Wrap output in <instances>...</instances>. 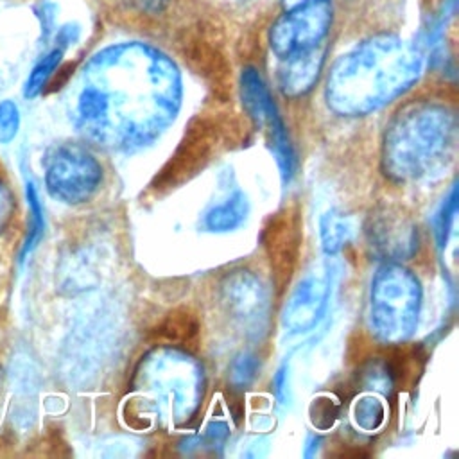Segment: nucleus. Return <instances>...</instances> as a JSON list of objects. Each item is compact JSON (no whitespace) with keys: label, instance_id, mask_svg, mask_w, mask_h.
I'll return each instance as SVG.
<instances>
[{"label":"nucleus","instance_id":"obj_10","mask_svg":"<svg viewBox=\"0 0 459 459\" xmlns=\"http://www.w3.org/2000/svg\"><path fill=\"white\" fill-rule=\"evenodd\" d=\"M364 235L373 255L384 262H403L418 251V226L396 204L375 206L366 217Z\"/></svg>","mask_w":459,"mask_h":459},{"label":"nucleus","instance_id":"obj_18","mask_svg":"<svg viewBox=\"0 0 459 459\" xmlns=\"http://www.w3.org/2000/svg\"><path fill=\"white\" fill-rule=\"evenodd\" d=\"M25 195H27V203L30 208V226H29V233H27L25 244L20 253V260H23L38 246V242L43 235V230H45L43 210H41V203L38 197V190L30 181H27V185H25Z\"/></svg>","mask_w":459,"mask_h":459},{"label":"nucleus","instance_id":"obj_20","mask_svg":"<svg viewBox=\"0 0 459 459\" xmlns=\"http://www.w3.org/2000/svg\"><path fill=\"white\" fill-rule=\"evenodd\" d=\"M355 423L364 430H375L384 423L385 409L382 402L375 396H364L355 403L353 409Z\"/></svg>","mask_w":459,"mask_h":459},{"label":"nucleus","instance_id":"obj_21","mask_svg":"<svg viewBox=\"0 0 459 459\" xmlns=\"http://www.w3.org/2000/svg\"><path fill=\"white\" fill-rule=\"evenodd\" d=\"M455 213H457V186H452L448 197L443 201L436 215V238L439 247L446 246V238L450 235Z\"/></svg>","mask_w":459,"mask_h":459},{"label":"nucleus","instance_id":"obj_9","mask_svg":"<svg viewBox=\"0 0 459 459\" xmlns=\"http://www.w3.org/2000/svg\"><path fill=\"white\" fill-rule=\"evenodd\" d=\"M303 240V222L298 206H283L264 222L260 242L278 292L285 289L296 269Z\"/></svg>","mask_w":459,"mask_h":459},{"label":"nucleus","instance_id":"obj_19","mask_svg":"<svg viewBox=\"0 0 459 459\" xmlns=\"http://www.w3.org/2000/svg\"><path fill=\"white\" fill-rule=\"evenodd\" d=\"M228 377L233 387L237 389H247L258 377L260 371V360L255 353L251 351H242L238 353L228 369Z\"/></svg>","mask_w":459,"mask_h":459},{"label":"nucleus","instance_id":"obj_17","mask_svg":"<svg viewBox=\"0 0 459 459\" xmlns=\"http://www.w3.org/2000/svg\"><path fill=\"white\" fill-rule=\"evenodd\" d=\"M63 52H65L63 48L54 47L43 57L38 59V63L32 66V70H30V74L25 81L23 93H25L27 99H32V97L39 95L48 86V81L52 79V75L56 74V70L61 65Z\"/></svg>","mask_w":459,"mask_h":459},{"label":"nucleus","instance_id":"obj_23","mask_svg":"<svg viewBox=\"0 0 459 459\" xmlns=\"http://www.w3.org/2000/svg\"><path fill=\"white\" fill-rule=\"evenodd\" d=\"M56 5L50 2H43L36 7V16L39 20V27H41V36L48 38L54 30V22H56Z\"/></svg>","mask_w":459,"mask_h":459},{"label":"nucleus","instance_id":"obj_13","mask_svg":"<svg viewBox=\"0 0 459 459\" xmlns=\"http://www.w3.org/2000/svg\"><path fill=\"white\" fill-rule=\"evenodd\" d=\"M325 54V47L317 45L308 50L283 57L278 68V86L281 93L289 99H298L308 93L317 82V77L323 70Z\"/></svg>","mask_w":459,"mask_h":459},{"label":"nucleus","instance_id":"obj_26","mask_svg":"<svg viewBox=\"0 0 459 459\" xmlns=\"http://www.w3.org/2000/svg\"><path fill=\"white\" fill-rule=\"evenodd\" d=\"M298 2H301V0H283V5H285V7H290V5L298 4Z\"/></svg>","mask_w":459,"mask_h":459},{"label":"nucleus","instance_id":"obj_15","mask_svg":"<svg viewBox=\"0 0 459 459\" xmlns=\"http://www.w3.org/2000/svg\"><path fill=\"white\" fill-rule=\"evenodd\" d=\"M156 335L172 346H190L197 341L199 325L188 310H174L160 323Z\"/></svg>","mask_w":459,"mask_h":459},{"label":"nucleus","instance_id":"obj_12","mask_svg":"<svg viewBox=\"0 0 459 459\" xmlns=\"http://www.w3.org/2000/svg\"><path fill=\"white\" fill-rule=\"evenodd\" d=\"M332 294V271L321 265L310 271L290 292L281 323L290 333H305L312 330L328 308Z\"/></svg>","mask_w":459,"mask_h":459},{"label":"nucleus","instance_id":"obj_4","mask_svg":"<svg viewBox=\"0 0 459 459\" xmlns=\"http://www.w3.org/2000/svg\"><path fill=\"white\" fill-rule=\"evenodd\" d=\"M421 285L400 262H384L369 287V321L377 337L387 344L407 341L418 325Z\"/></svg>","mask_w":459,"mask_h":459},{"label":"nucleus","instance_id":"obj_5","mask_svg":"<svg viewBox=\"0 0 459 459\" xmlns=\"http://www.w3.org/2000/svg\"><path fill=\"white\" fill-rule=\"evenodd\" d=\"M333 22L332 0H301L273 22L269 47L280 57L308 50L323 43Z\"/></svg>","mask_w":459,"mask_h":459},{"label":"nucleus","instance_id":"obj_11","mask_svg":"<svg viewBox=\"0 0 459 459\" xmlns=\"http://www.w3.org/2000/svg\"><path fill=\"white\" fill-rule=\"evenodd\" d=\"M219 147L217 133L206 124L192 126L172 156L151 181V188L165 194L197 176L215 156Z\"/></svg>","mask_w":459,"mask_h":459},{"label":"nucleus","instance_id":"obj_22","mask_svg":"<svg viewBox=\"0 0 459 459\" xmlns=\"http://www.w3.org/2000/svg\"><path fill=\"white\" fill-rule=\"evenodd\" d=\"M20 129V109L11 99L0 100V143H9Z\"/></svg>","mask_w":459,"mask_h":459},{"label":"nucleus","instance_id":"obj_6","mask_svg":"<svg viewBox=\"0 0 459 459\" xmlns=\"http://www.w3.org/2000/svg\"><path fill=\"white\" fill-rule=\"evenodd\" d=\"M102 167L91 152L75 143H65L50 151L45 165V185L52 197L79 204L99 190Z\"/></svg>","mask_w":459,"mask_h":459},{"label":"nucleus","instance_id":"obj_7","mask_svg":"<svg viewBox=\"0 0 459 459\" xmlns=\"http://www.w3.org/2000/svg\"><path fill=\"white\" fill-rule=\"evenodd\" d=\"M242 104L256 127L265 131L271 151L274 152L283 181H290L296 172V154L289 140L285 124L280 117L278 106L255 66H246L240 74Z\"/></svg>","mask_w":459,"mask_h":459},{"label":"nucleus","instance_id":"obj_8","mask_svg":"<svg viewBox=\"0 0 459 459\" xmlns=\"http://www.w3.org/2000/svg\"><path fill=\"white\" fill-rule=\"evenodd\" d=\"M219 303L226 316L247 335L265 332L271 314V296L265 283L253 271L233 269L219 281Z\"/></svg>","mask_w":459,"mask_h":459},{"label":"nucleus","instance_id":"obj_25","mask_svg":"<svg viewBox=\"0 0 459 459\" xmlns=\"http://www.w3.org/2000/svg\"><path fill=\"white\" fill-rule=\"evenodd\" d=\"M133 2L145 13H156V11H161L169 0H133Z\"/></svg>","mask_w":459,"mask_h":459},{"label":"nucleus","instance_id":"obj_16","mask_svg":"<svg viewBox=\"0 0 459 459\" xmlns=\"http://www.w3.org/2000/svg\"><path fill=\"white\" fill-rule=\"evenodd\" d=\"M321 247L326 255H337L351 237V222L339 210H328L319 221Z\"/></svg>","mask_w":459,"mask_h":459},{"label":"nucleus","instance_id":"obj_2","mask_svg":"<svg viewBox=\"0 0 459 459\" xmlns=\"http://www.w3.org/2000/svg\"><path fill=\"white\" fill-rule=\"evenodd\" d=\"M418 45L389 32L360 41L332 66L325 99L342 117H364L407 91L421 75Z\"/></svg>","mask_w":459,"mask_h":459},{"label":"nucleus","instance_id":"obj_1","mask_svg":"<svg viewBox=\"0 0 459 459\" xmlns=\"http://www.w3.org/2000/svg\"><path fill=\"white\" fill-rule=\"evenodd\" d=\"M82 74L86 84L75 100L77 124L106 145H143L170 124L181 106L178 66L167 54L142 41L99 50Z\"/></svg>","mask_w":459,"mask_h":459},{"label":"nucleus","instance_id":"obj_3","mask_svg":"<svg viewBox=\"0 0 459 459\" xmlns=\"http://www.w3.org/2000/svg\"><path fill=\"white\" fill-rule=\"evenodd\" d=\"M457 118L446 104L416 99L385 126L382 167L396 181H414L446 167L455 152Z\"/></svg>","mask_w":459,"mask_h":459},{"label":"nucleus","instance_id":"obj_24","mask_svg":"<svg viewBox=\"0 0 459 459\" xmlns=\"http://www.w3.org/2000/svg\"><path fill=\"white\" fill-rule=\"evenodd\" d=\"M79 25L75 23H66L56 32V47L66 50L70 45H74L79 39Z\"/></svg>","mask_w":459,"mask_h":459},{"label":"nucleus","instance_id":"obj_14","mask_svg":"<svg viewBox=\"0 0 459 459\" xmlns=\"http://www.w3.org/2000/svg\"><path fill=\"white\" fill-rule=\"evenodd\" d=\"M249 212V204L246 195L240 190H235L231 195H228L224 201L213 204L203 219V224L208 231L224 233L238 228Z\"/></svg>","mask_w":459,"mask_h":459}]
</instances>
